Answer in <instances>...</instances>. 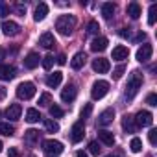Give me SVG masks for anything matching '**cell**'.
<instances>
[{
	"mask_svg": "<svg viewBox=\"0 0 157 157\" xmlns=\"http://www.w3.org/2000/svg\"><path fill=\"white\" fill-rule=\"evenodd\" d=\"M15 78V67L11 65H0V80L2 82H10Z\"/></svg>",
	"mask_w": 157,
	"mask_h": 157,
	"instance_id": "obj_12",
	"label": "cell"
},
{
	"mask_svg": "<svg viewBox=\"0 0 157 157\" xmlns=\"http://www.w3.org/2000/svg\"><path fill=\"white\" fill-rule=\"evenodd\" d=\"M142 39H146V33H139V35H137V39H135V41H142Z\"/></svg>",
	"mask_w": 157,
	"mask_h": 157,
	"instance_id": "obj_47",
	"label": "cell"
},
{
	"mask_svg": "<svg viewBox=\"0 0 157 157\" xmlns=\"http://www.w3.org/2000/svg\"><path fill=\"white\" fill-rule=\"evenodd\" d=\"M91 111H93V104H87V105L82 109V118H87V117L91 115Z\"/></svg>",
	"mask_w": 157,
	"mask_h": 157,
	"instance_id": "obj_40",
	"label": "cell"
},
{
	"mask_svg": "<svg viewBox=\"0 0 157 157\" xmlns=\"http://www.w3.org/2000/svg\"><path fill=\"white\" fill-rule=\"evenodd\" d=\"M2 59H4V50L0 48V61H2Z\"/></svg>",
	"mask_w": 157,
	"mask_h": 157,
	"instance_id": "obj_49",
	"label": "cell"
},
{
	"mask_svg": "<svg viewBox=\"0 0 157 157\" xmlns=\"http://www.w3.org/2000/svg\"><path fill=\"white\" fill-rule=\"evenodd\" d=\"M48 111H50V117H54V118H61V117H63V109H61L59 105H56V104L50 105Z\"/></svg>",
	"mask_w": 157,
	"mask_h": 157,
	"instance_id": "obj_32",
	"label": "cell"
},
{
	"mask_svg": "<svg viewBox=\"0 0 157 157\" xmlns=\"http://www.w3.org/2000/svg\"><path fill=\"white\" fill-rule=\"evenodd\" d=\"M85 61H87L85 52H78V54H74V57H72V61H70V67H72L74 70H80V68L85 65Z\"/></svg>",
	"mask_w": 157,
	"mask_h": 157,
	"instance_id": "obj_15",
	"label": "cell"
},
{
	"mask_svg": "<svg viewBox=\"0 0 157 157\" xmlns=\"http://www.w3.org/2000/svg\"><path fill=\"white\" fill-rule=\"evenodd\" d=\"M54 61H56V59H54V56H50V54H48L46 57H43V61H41V63H43V67H44L46 70H50V68L54 67Z\"/></svg>",
	"mask_w": 157,
	"mask_h": 157,
	"instance_id": "obj_33",
	"label": "cell"
},
{
	"mask_svg": "<svg viewBox=\"0 0 157 157\" xmlns=\"http://www.w3.org/2000/svg\"><path fill=\"white\" fill-rule=\"evenodd\" d=\"M151 54H153V48H151V44H142V46L137 50V61H140V63H146V61L151 57Z\"/></svg>",
	"mask_w": 157,
	"mask_h": 157,
	"instance_id": "obj_10",
	"label": "cell"
},
{
	"mask_svg": "<svg viewBox=\"0 0 157 157\" xmlns=\"http://www.w3.org/2000/svg\"><path fill=\"white\" fill-rule=\"evenodd\" d=\"M2 32H4V35L11 37V35H17L21 32V26L17 22H13V21H4L2 22Z\"/></svg>",
	"mask_w": 157,
	"mask_h": 157,
	"instance_id": "obj_9",
	"label": "cell"
},
{
	"mask_svg": "<svg viewBox=\"0 0 157 157\" xmlns=\"http://www.w3.org/2000/svg\"><path fill=\"white\" fill-rule=\"evenodd\" d=\"M107 93H109V83H107V82L98 80V82L93 83V89H91V96H93V100H102Z\"/></svg>",
	"mask_w": 157,
	"mask_h": 157,
	"instance_id": "obj_5",
	"label": "cell"
},
{
	"mask_svg": "<svg viewBox=\"0 0 157 157\" xmlns=\"http://www.w3.org/2000/svg\"><path fill=\"white\" fill-rule=\"evenodd\" d=\"M102 15H104V19H113V15H115V4H111V2H105L104 6H102Z\"/></svg>",
	"mask_w": 157,
	"mask_h": 157,
	"instance_id": "obj_25",
	"label": "cell"
},
{
	"mask_svg": "<svg viewBox=\"0 0 157 157\" xmlns=\"http://www.w3.org/2000/svg\"><path fill=\"white\" fill-rule=\"evenodd\" d=\"M105 157H120V155H113V153H111V155H105Z\"/></svg>",
	"mask_w": 157,
	"mask_h": 157,
	"instance_id": "obj_50",
	"label": "cell"
},
{
	"mask_svg": "<svg viewBox=\"0 0 157 157\" xmlns=\"http://www.w3.org/2000/svg\"><path fill=\"white\" fill-rule=\"evenodd\" d=\"M2 148H4V146H2V142H0V151H2Z\"/></svg>",
	"mask_w": 157,
	"mask_h": 157,
	"instance_id": "obj_51",
	"label": "cell"
},
{
	"mask_svg": "<svg viewBox=\"0 0 157 157\" xmlns=\"http://www.w3.org/2000/svg\"><path fill=\"white\" fill-rule=\"evenodd\" d=\"M61 80H63V72L48 74V78H46V85H48L50 89H54V87H57V85L61 83Z\"/></svg>",
	"mask_w": 157,
	"mask_h": 157,
	"instance_id": "obj_21",
	"label": "cell"
},
{
	"mask_svg": "<svg viewBox=\"0 0 157 157\" xmlns=\"http://www.w3.org/2000/svg\"><path fill=\"white\" fill-rule=\"evenodd\" d=\"M76 28V17L74 15H61L56 21V30L61 35H70Z\"/></svg>",
	"mask_w": 157,
	"mask_h": 157,
	"instance_id": "obj_2",
	"label": "cell"
},
{
	"mask_svg": "<svg viewBox=\"0 0 157 157\" xmlns=\"http://www.w3.org/2000/svg\"><path fill=\"white\" fill-rule=\"evenodd\" d=\"M129 148H131V151H133V153H139V151L142 150V140H140L139 137H133V139H131V142H129Z\"/></svg>",
	"mask_w": 157,
	"mask_h": 157,
	"instance_id": "obj_30",
	"label": "cell"
},
{
	"mask_svg": "<svg viewBox=\"0 0 157 157\" xmlns=\"http://www.w3.org/2000/svg\"><path fill=\"white\" fill-rule=\"evenodd\" d=\"M129 33H131L129 28H122V30H120V37H129Z\"/></svg>",
	"mask_w": 157,
	"mask_h": 157,
	"instance_id": "obj_45",
	"label": "cell"
},
{
	"mask_svg": "<svg viewBox=\"0 0 157 157\" xmlns=\"http://www.w3.org/2000/svg\"><path fill=\"white\" fill-rule=\"evenodd\" d=\"M21 113H22L21 104H11V105L6 109V117H8L10 120H19V118H21Z\"/></svg>",
	"mask_w": 157,
	"mask_h": 157,
	"instance_id": "obj_16",
	"label": "cell"
},
{
	"mask_svg": "<svg viewBox=\"0 0 157 157\" xmlns=\"http://www.w3.org/2000/svg\"><path fill=\"white\" fill-rule=\"evenodd\" d=\"M39 61H41V57H39L35 52H30V54L24 57V67L30 68V70H33L35 67H39Z\"/></svg>",
	"mask_w": 157,
	"mask_h": 157,
	"instance_id": "obj_17",
	"label": "cell"
},
{
	"mask_svg": "<svg viewBox=\"0 0 157 157\" xmlns=\"http://www.w3.org/2000/svg\"><path fill=\"white\" fill-rule=\"evenodd\" d=\"M8 155H10V157H21V151H19L17 148H10V151H8Z\"/></svg>",
	"mask_w": 157,
	"mask_h": 157,
	"instance_id": "obj_43",
	"label": "cell"
},
{
	"mask_svg": "<svg viewBox=\"0 0 157 157\" xmlns=\"http://www.w3.org/2000/svg\"><path fill=\"white\" fill-rule=\"evenodd\" d=\"M148 139H150V142L155 146V144H157V129H150V133H148Z\"/></svg>",
	"mask_w": 157,
	"mask_h": 157,
	"instance_id": "obj_41",
	"label": "cell"
},
{
	"mask_svg": "<svg viewBox=\"0 0 157 157\" xmlns=\"http://www.w3.org/2000/svg\"><path fill=\"white\" fill-rule=\"evenodd\" d=\"M26 120H28L30 124H33V122H39V120H41V115H39V111H37V109H28V111H26Z\"/></svg>",
	"mask_w": 157,
	"mask_h": 157,
	"instance_id": "obj_28",
	"label": "cell"
},
{
	"mask_svg": "<svg viewBox=\"0 0 157 157\" xmlns=\"http://www.w3.org/2000/svg\"><path fill=\"white\" fill-rule=\"evenodd\" d=\"M83 137H85V124H83V120H78L70 129V139H72V142H80V140H83Z\"/></svg>",
	"mask_w": 157,
	"mask_h": 157,
	"instance_id": "obj_6",
	"label": "cell"
},
{
	"mask_svg": "<svg viewBox=\"0 0 157 157\" xmlns=\"http://www.w3.org/2000/svg\"><path fill=\"white\" fill-rule=\"evenodd\" d=\"M89 151H91L93 155H98V153H100V144H98L96 140L89 142Z\"/></svg>",
	"mask_w": 157,
	"mask_h": 157,
	"instance_id": "obj_36",
	"label": "cell"
},
{
	"mask_svg": "<svg viewBox=\"0 0 157 157\" xmlns=\"http://www.w3.org/2000/svg\"><path fill=\"white\" fill-rule=\"evenodd\" d=\"M76 157H89V155H87L85 151H78V153H76Z\"/></svg>",
	"mask_w": 157,
	"mask_h": 157,
	"instance_id": "obj_48",
	"label": "cell"
},
{
	"mask_svg": "<svg viewBox=\"0 0 157 157\" xmlns=\"http://www.w3.org/2000/svg\"><path fill=\"white\" fill-rule=\"evenodd\" d=\"M15 10H17V13H19L21 17H24V15H26V6H22V4H17V6H15Z\"/></svg>",
	"mask_w": 157,
	"mask_h": 157,
	"instance_id": "obj_42",
	"label": "cell"
},
{
	"mask_svg": "<svg viewBox=\"0 0 157 157\" xmlns=\"http://www.w3.org/2000/svg\"><path fill=\"white\" fill-rule=\"evenodd\" d=\"M50 100H52V96H50L48 93H43V94L39 96V105H48Z\"/></svg>",
	"mask_w": 157,
	"mask_h": 157,
	"instance_id": "obj_35",
	"label": "cell"
},
{
	"mask_svg": "<svg viewBox=\"0 0 157 157\" xmlns=\"http://www.w3.org/2000/svg\"><path fill=\"white\" fill-rule=\"evenodd\" d=\"M124 65H118L115 70H113V78H115V80H120V78H122V74H124Z\"/></svg>",
	"mask_w": 157,
	"mask_h": 157,
	"instance_id": "obj_37",
	"label": "cell"
},
{
	"mask_svg": "<svg viewBox=\"0 0 157 157\" xmlns=\"http://www.w3.org/2000/svg\"><path fill=\"white\" fill-rule=\"evenodd\" d=\"M128 56H129L128 46L118 44V46H115V48H113V59H115V61H124V59H128Z\"/></svg>",
	"mask_w": 157,
	"mask_h": 157,
	"instance_id": "obj_14",
	"label": "cell"
},
{
	"mask_svg": "<svg viewBox=\"0 0 157 157\" xmlns=\"http://www.w3.org/2000/svg\"><path fill=\"white\" fill-rule=\"evenodd\" d=\"M128 15H129L131 19H139V17H140V6H139L137 2L128 4Z\"/></svg>",
	"mask_w": 157,
	"mask_h": 157,
	"instance_id": "obj_26",
	"label": "cell"
},
{
	"mask_svg": "<svg viewBox=\"0 0 157 157\" xmlns=\"http://www.w3.org/2000/svg\"><path fill=\"white\" fill-rule=\"evenodd\" d=\"M98 30H100L98 22H96V21H89V24H87V32H89V33H98Z\"/></svg>",
	"mask_w": 157,
	"mask_h": 157,
	"instance_id": "obj_34",
	"label": "cell"
},
{
	"mask_svg": "<svg viewBox=\"0 0 157 157\" xmlns=\"http://www.w3.org/2000/svg\"><path fill=\"white\" fill-rule=\"evenodd\" d=\"M107 44H109V41H107L105 37H96V39L91 43V50H93V52H104V50L107 48Z\"/></svg>",
	"mask_w": 157,
	"mask_h": 157,
	"instance_id": "obj_18",
	"label": "cell"
},
{
	"mask_svg": "<svg viewBox=\"0 0 157 157\" xmlns=\"http://www.w3.org/2000/svg\"><path fill=\"white\" fill-rule=\"evenodd\" d=\"M6 15H10V6L8 4H4V2H0V17H6Z\"/></svg>",
	"mask_w": 157,
	"mask_h": 157,
	"instance_id": "obj_38",
	"label": "cell"
},
{
	"mask_svg": "<svg viewBox=\"0 0 157 157\" xmlns=\"http://www.w3.org/2000/svg\"><path fill=\"white\" fill-rule=\"evenodd\" d=\"M122 128H124V131H128V133H135V129H137L135 118H133L131 115H124V117H122Z\"/></svg>",
	"mask_w": 157,
	"mask_h": 157,
	"instance_id": "obj_19",
	"label": "cell"
},
{
	"mask_svg": "<svg viewBox=\"0 0 157 157\" xmlns=\"http://www.w3.org/2000/svg\"><path fill=\"white\" fill-rule=\"evenodd\" d=\"M153 124V115L150 111H139L135 117V126L137 128H148Z\"/></svg>",
	"mask_w": 157,
	"mask_h": 157,
	"instance_id": "obj_7",
	"label": "cell"
},
{
	"mask_svg": "<svg viewBox=\"0 0 157 157\" xmlns=\"http://www.w3.org/2000/svg\"><path fill=\"white\" fill-rule=\"evenodd\" d=\"M44 128H46V131L48 133H57L59 131V124L56 122V120H44Z\"/></svg>",
	"mask_w": 157,
	"mask_h": 157,
	"instance_id": "obj_29",
	"label": "cell"
},
{
	"mask_svg": "<svg viewBox=\"0 0 157 157\" xmlns=\"http://www.w3.org/2000/svg\"><path fill=\"white\" fill-rule=\"evenodd\" d=\"M37 140H39V131H37V129H28V131H24V142H26L28 146H33Z\"/></svg>",
	"mask_w": 157,
	"mask_h": 157,
	"instance_id": "obj_23",
	"label": "cell"
},
{
	"mask_svg": "<svg viewBox=\"0 0 157 157\" xmlns=\"http://www.w3.org/2000/svg\"><path fill=\"white\" fill-rule=\"evenodd\" d=\"M148 15H150V17H148V24L153 26V24H155V19H157V4H151V6H150Z\"/></svg>",
	"mask_w": 157,
	"mask_h": 157,
	"instance_id": "obj_31",
	"label": "cell"
},
{
	"mask_svg": "<svg viewBox=\"0 0 157 157\" xmlns=\"http://www.w3.org/2000/svg\"><path fill=\"white\" fill-rule=\"evenodd\" d=\"M113 118H115V109L109 107V109H105V111L100 113V117H98V126H107V124L113 122Z\"/></svg>",
	"mask_w": 157,
	"mask_h": 157,
	"instance_id": "obj_13",
	"label": "cell"
},
{
	"mask_svg": "<svg viewBox=\"0 0 157 157\" xmlns=\"http://www.w3.org/2000/svg\"><path fill=\"white\" fill-rule=\"evenodd\" d=\"M6 94H8L6 87H4V85H0V100H4V98H6Z\"/></svg>",
	"mask_w": 157,
	"mask_h": 157,
	"instance_id": "obj_44",
	"label": "cell"
},
{
	"mask_svg": "<svg viewBox=\"0 0 157 157\" xmlns=\"http://www.w3.org/2000/svg\"><path fill=\"white\" fill-rule=\"evenodd\" d=\"M56 61H57L59 65H65V63H67V57H65V56L61 54V56H57V59H56Z\"/></svg>",
	"mask_w": 157,
	"mask_h": 157,
	"instance_id": "obj_46",
	"label": "cell"
},
{
	"mask_svg": "<svg viewBox=\"0 0 157 157\" xmlns=\"http://www.w3.org/2000/svg\"><path fill=\"white\" fill-rule=\"evenodd\" d=\"M142 87V74L139 70H135L131 76H129V80H128V85H126V98L128 100H133L137 96V93L140 91Z\"/></svg>",
	"mask_w": 157,
	"mask_h": 157,
	"instance_id": "obj_1",
	"label": "cell"
},
{
	"mask_svg": "<svg viewBox=\"0 0 157 157\" xmlns=\"http://www.w3.org/2000/svg\"><path fill=\"white\" fill-rule=\"evenodd\" d=\"M76 94H78L76 85L68 83V85L61 91V100H63V102H67V104H70V102H74V100H76Z\"/></svg>",
	"mask_w": 157,
	"mask_h": 157,
	"instance_id": "obj_8",
	"label": "cell"
},
{
	"mask_svg": "<svg viewBox=\"0 0 157 157\" xmlns=\"http://www.w3.org/2000/svg\"><path fill=\"white\" fill-rule=\"evenodd\" d=\"M39 44L43 46V48H54V44H56V39H54V35L50 33V32H46V33H43L41 35V39H39Z\"/></svg>",
	"mask_w": 157,
	"mask_h": 157,
	"instance_id": "obj_20",
	"label": "cell"
},
{
	"mask_svg": "<svg viewBox=\"0 0 157 157\" xmlns=\"http://www.w3.org/2000/svg\"><path fill=\"white\" fill-rule=\"evenodd\" d=\"M98 139H100L105 146H113V144H115V135H113L111 131H107V129L98 131Z\"/></svg>",
	"mask_w": 157,
	"mask_h": 157,
	"instance_id": "obj_22",
	"label": "cell"
},
{
	"mask_svg": "<svg viewBox=\"0 0 157 157\" xmlns=\"http://www.w3.org/2000/svg\"><path fill=\"white\" fill-rule=\"evenodd\" d=\"M109 68H111V65H109V61L104 59V57H98V59L93 61V70L98 72V74H105V72H109Z\"/></svg>",
	"mask_w": 157,
	"mask_h": 157,
	"instance_id": "obj_11",
	"label": "cell"
},
{
	"mask_svg": "<svg viewBox=\"0 0 157 157\" xmlns=\"http://www.w3.org/2000/svg\"><path fill=\"white\" fill-rule=\"evenodd\" d=\"M35 83H32V82H22V83H19V87H17V96L21 98V100H32L33 96H35Z\"/></svg>",
	"mask_w": 157,
	"mask_h": 157,
	"instance_id": "obj_4",
	"label": "cell"
},
{
	"mask_svg": "<svg viewBox=\"0 0 157 157\" xmlns=\"http://www.w3.org/2000/svg\"><path fill=\"white\" fill-rule=\"evenodd\" d=\"M43 151H44V157H59L63 151V144L59 140L48 139L43 142Z\"/></svg>",
	"mask_w": 157,
	"mask_h": 157,
	"instance_id": "obj_3",
	"label": "cell"
},
{
	"mask_svg": "<svg viewBox=\"0 0 157 157\" xmlns=\"http://www.w3.org/2000/svg\"><path fill=\"white\" fill-rule=\"evenodd\" d=\"M146 104H148V105H157V94H155V93L148 94V98H146Z\"/></svg>",
	"mask_w": 157,
	"mask_h": 157,
	"instance_id": "obj_39",
	"label": "cell"
},
{
	"mask_svg": "<svg viewBox=\"0 0 157 157\" xmlns=\"http://www.w3.org/2000/svg\"><path fill=\"white\" fill-rule=\"evenodd\" d=\"M46 15H48V6H46L44 2H41V4L35 8V15H33V19H35L37 22H41Z\"/></svg>",
	"mask_w": 157,
	"mask_h": 157,
	"instance_id": "obj_24",
	"label": "cell"
},
{
	"mask_svg": "<svg viewBox=\"0 0 157 157\" xmlns=\"http://www.w3.org/2000/svg\"><path fill=\"white\" fill-rule=\"evenodd\" d=\"M0 133L6 135V137H11L15 133V128L10 124V122H0Z\"/></svg>",
	"mask_w": 157,
	"mask_h": 157,
	"instance_id": "obj_27",
	"label": "cell"
}]
</instances>
